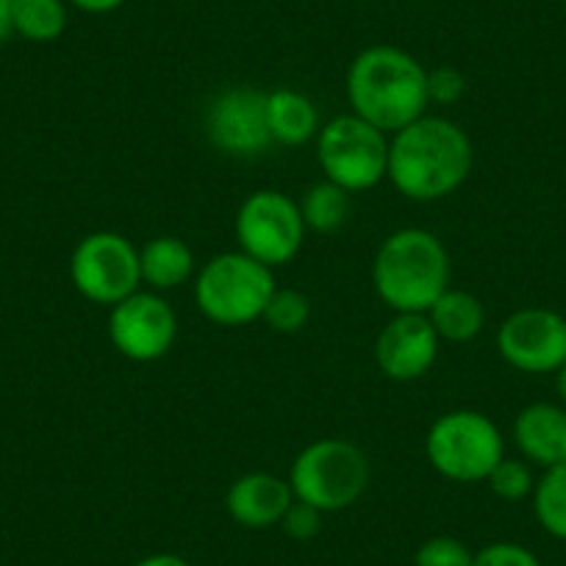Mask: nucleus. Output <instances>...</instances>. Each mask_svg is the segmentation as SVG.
I'll use <instances>...</instances> for the list:
<instances>
[{"mask_svg": "<svg viewBox=\"0 0 566 566\" xmlns=\"http://www.w3.org/2000/svg\"><path fill=\"white\" fill-rule=\"evenodd\" d=\"M514 439L520 453L533 464L549 467L566 461V411L549 402H533L522 408L514 422Z\"/></svg>", "mask_w": 566, "mask_h": 566, "instance_id": "nucleus-15", "label": "nucleus"}, {"mask_svg": "<svg viewBox=\"0 0 566 566\" xmlns=\"http://www.w3.org/2000/svg\"><path fill=\"white\" fill-rule=\"evenodd\" d=\"M439 334L424 314L397 312L375 339V361L391 380H417L431 373L439 358Z\"/></svg>", "mask_w": 566, "mask_h": 566, "instance_id": "nucleus-13", "label": "nucleus"}, {"mask_svg": "<svg viewBox=\"0 0 566 566\" xmlns=\"http://www.w3.org/2000/svg\"><path fill=\"white\" fill-rule=\"evenodd\" d=\"M233 231L239 250L270 270L290 264L306 242V226L297 200L277 189L250 192L239 206Z\"/></svg>", "mask_w": 566, "mask_h": 566, "instance_id": "nucleus-9", "label": "nucleus"}, {"mask_svg": "<svg viewBox=\"0 0 566 566\" xmlns=\"http://www.w3.org/2000/svg\"><path fill=\"white\" fill-rule=\"evenodd\" d=\"M497 350L520 373H555L566 361V319L549 308H522L497 328Z\"/></svg>", "mask_w": 566, "mask_h": 566, "instance_id": "nucleus-12", "label": "nucleus"}, {"mask_svg": "<svg viewBox=\"0 0 566 566\" xmlns=\"http://www.w3.org/2000/svg\"><path fill=\"white\" fill-rule=\"evenodd\" d=\"M472 172V142L459 123L448 117L413 119L389 136L391 187L408 200L433 203L453 195Z\"/></svg>", "mask_w": 566, "mask_h": 566, "instance_id": "nucleus-1", "label": "nucleus"}, {"mask_svg": "<svg viewBox=\"0 0 566 566\" xmlns=\"http://www.w3.org/2000/svg\"><path fill=\"white\" fill-rule=\"evenodd\" d=\"M317 161L325 181L345 192L378 187L389 170V134L356 114H339L317 134Z\"/></svg>", "mask_w": 566, "mask_h": 566, "instance_id": "nucleus-7", "label": "nucleus"}, {"mask_svg": "<svg viewBox=\"0 0 566 566\" xmlns=\"http://www.w3.org/2000/svg\"><path fill=\"white\" fill-rule=\"evenodd\" d=\"M424 455L428 464L448 481L481 483L505 459V442L486 413L455 408L428 428Z\"/></svg>", "mask_w": 566, "mask_h": 566, "instance_id": "nucleus-6", "label": "nucleus"}, {"mask_svg": "<svg viewBox=\"0 0 566 566\" xmlns=\"http://www.w3.org/2000/svg\"><path fill=\"white\" fill-rule=\"evenodd\" d=\"M472 566H542L536 555L531 553L522 544L511 542H494L489 547H483L481 553H475Z\"/></svg>", "mask_w": 566, "mask_h": 566, "instance_id": "nucleus-26", "label": "nucleus"}, {"mask_svg": "<svg viewBox=\"0 0 566 566\" xmlns=\"http://www.w3.org/2000/svg\"><path fill=\"white\" fill-rule=\"evenodd\" d=\"M295 503L290 481L275 472H248L228 486L226 511L237 525L248 531L281 525L283 514Z\"/></svg>", "mask_w": 566, "mask_h": 566, "instance_id": "nucleus-14", "label": "nucleus"}, {"mask_svg": "<svg viewBox=\"0 0 566 566\" xmlns=\"http://www.w3.org/2000/svg\"><path fill=\"white\" fill-rule=\"evenodd\" d=\"M424 317L431 319L433 331L442 342H472L486 325V308L472 292L464 290H444L437 297Z\"/></svg>", "mask_w": 566, "mask_h": 566, "instance_id": "nucleus-18", "label": "nucleus"}, {"mask_svg": "<svg viewBox=\"0 0 566 566\" xmlns=\"http://www.w3.org/2000/svg\"><path fill=\"white\" fill-rule=\"evenodd\" d=\"M206 134L220 154L253 159L272 145L266 125V92L233 86L220 92L206 112Z\"/></svg>", "mask_w": 566, "mask_h": 566, "instance_id": "nucleus-11", "label": "nucleus"}, {"mask_svg": "<svg viewBox=\"0 0 566 566\" xmlns=\"http://www.w3.org/2000/svg\"><path fill=\"white\" fill-rule=\"evenodd\" d=\"M323 516L325 514L319 509L303 503V500H295V503L290 505V511L283 514L281 525L292 538H297V542H308V538L317 536L319 527H323Z\"/></svg>", "mask_w": 566, "mask_h": 566, "instance_id": "nucleus-27", "label": "nucleus"}, {"mask_svg": "<svg viewBox=\"0 0 566 566\" xmlns=\"http://www.w3.org/2000/svg\"><path fill=\"white\" fill-rule=\"evenodd\" d=\"M12 34V0H0V42H7Z\"/></svg>", "mask_w": 566, "mask_h": 566, "instance_id": "nucleus-30", "label": "nucleus"}, {"mask_svg": "<svg viewBox=\"0 0 566 566\" xmlns=\"http://www.w3.org/2000/svg\"><path fill=\"white\" fill-rule=\"evenodd\" d=\"M178 317L159 292L136 290L108 308V339L114 350L136 364H150L172 350Z\"/></svg>", "mask_w": 566, "mask_h": 566, "instance_id": "nucleus-10", "label": "nucleus"}, {"mask_svg": "<svg viewBox=\"0 0 566 566\" xmlns=\"http://www.w3.org/2000/svg\"><path fill=\"white\" fill-rule=\"evenodd\" d=\"M373 286L395 314H424L444 290H450L448 248L424 228H400L389 233L375 253Z\"/></svg>", "mask_w": 566, "mask_h": 566, "instance_id": "nucleus-3", "label": "nucleus"}, {"mask_svg": "<svg viewBox=\"0 0 566 566\" xmlns=\"http://www.w3.org/2000/svg\"><path fill=\"white\" fill-rule=\"evenodd\" d=\"M475 555L464 542L453 536H433L419 544L413 566H472Z\"/></svg>", "mask_w": 566, "mask_h": 566, "instance_id": "nucleus-24", "label": "nucleus"}, {"mask_svg": "<svg viewBox=\"0 0 566 566\" xmlns=\"http://www.w3.org/2000/svg\"><path fill=\"white\" fill-rule=\"evenodd\" d=\"M369 472V461L358 444L347 439H317L297 453L286 481L295 500L323 514H336L367 492Z\"/></svg>", "mask_w": 566, "mask_h": 566, "instance_id": "nucleus-5", "label": "nucleus"}, {"mask_svg": "<svg viewBox=\"0 0 566 566\" xmlns=\"http://www.w3.org/2000/svg\"><path fill=\"white\" fill-rule=\"evenodd\" d=\"M533 511L549 536L566 542V461L549 467L533 486Z\"/></svg>", "mask_w": 566, "mask_h": 566, "instance_id": "nucleus-21", "label": "nucleus"}, {"mask_svg": "<svg viewBox=\"0 0 566 566\" xmlns=\"http://www.w3.org/2000/svg\"><path fill=\"white\" fill-rule=\"evenodd\" d=\"M555 373H558V395H560V400L566 402V361L560 364V367L555 369Z\"/></svg>", "mask_w": 566, "mask_h": 566, "instance_id": "nucleus-31", "label": "nucleus"}, {"mask_svg": "<svg viewBox=\"0 0 566 566\" xmlns=\"http://www.w3.org/2000/svg\"><path fill=\"white\" fill-rule=\"evenodd\" d=\"M345 86L350 112L389 136L424 117L431 106L428 70L395 45H373L358 53L347 67Z\"/></svg>", "mask_w": 566, "mask_h": 566, "instance_id": "nucleus-2", "label": "nucleus"}, {"mask_svg": "<svg viewBox=\"0 0 566 566\" xmlns=\"http://www.w3.org/2000/svg\"><path fill=\"white\" fill-rule=\"evenodd\" d=\"M467 92V78L459 67H444L428 70V97L431 103H439V106H453L464 97Z\"/></svg>", "mask_w": 566, "mask_h": 566, "instance_id": "nucleus-25", "label": "nucleus"}, {"mask_svg": "<svg viewBox=\"0 0 566 566\" xmlns=\"http://www.w3.org/2000/svg\"><path fill=\"white\" fill-rule=\"evenodd\" d=\"M308 317H312L308 297L297 290H277V286L270 295V301H266L264 314H261V319L270 325V331L283 336H292L306 328Z\"/></svg>", "mask_w": 566, "mask_h": 566, "instance_id": "nucleus-22", "label": "nucleus"}, {"mask_svg": "<svg viewBox=\"0 0 566 566\" xmlns=\"http://www.w3.org/2000/svg\"><path fill=\"white\" fill-rule=\"evenodd\" d=\"M275 292L270 266L242 250H228L206 261L195 275V303L200 314L222 328H239L261 319Z\"/></svg>", "mask_w": 566, "mask_h": 566, "instance_id": "nucleus-4", "label": "nucleus"}, {"mask_svg": "<svg viewBox=\"0 0 566 566\" xmlns=\"http://www.w3.org/2000/svg\"><path fill=\"white\" fill-rule=\"evenodd\" d=\"M12 29L29 42H56L67 29L64 0H12Z\"/></svg>", "mask_w": 566, "mask_h": 566, "instance_id": "nucleus-20", "label": "nucleus"}, {"mask_svg": "<svg viewBox=\"0 0 566 566\" xmlns=\"http://www.w3.org/2000/svg\"><path fill=\"white\" fill-rule=\"evenodd\" d=\"M70 281L84 301L117 306L142 286L139 248L123 233H86L70 255Z\"/></svg>", "mask_w": 566, "mask_h": 566, "instance_id": "nucleus-8", "label": "nucleus"}, {"mask_svg": "<svg viewBox=\"0 0 566 566\" xmlns=\"http://www.w3.org/2000/svg\"><path fill=\"white\" fill-rule=\"evenodd\" d=\"M486 483L492 486V492L497 494L500 500H509V503L525 500L527 494L533 492V486H536L525 461H516V459L500 461V464L489 472Z\"/></svg>", "mask_w": 566, "mask_h": 566, "instance_id": "nucleus-23", "label": "nucleus"}, {"mask_svg": "<svg viewBox=\"0 0 566 566\" xmlns=\"http://www.w3.org/2000/svg\"><path fill=\"white\" fill-rule=\"evenodd\" d=\"M303 226L314 233H336L350 217V192L331 181H319L297 200Z\"/></svg>", "mask_w": 566, "mask_h": 566, "instance_id": "nucleus-19", "label": "nucleus"}, {"mask_svg": "<svg viewBox=\"0 0 566 566\" xmlns=\"http://www.w3.org/2000/svg\"><path fill=\"white\" fill-rule=\"evenodd\" d=\"M134 566H192L187 558H181V555H172V553H154L148 555V558L136 560Z\"/></svg>", "mask_w": 566, "mask_h": 566, "instance_id": "nucleus-29", "label": "nucleus"}, {"mask_svg": "<svg viewBox=\"0 0 566 566\" xmlns=\"http://www.w3.org/2000/svg\"><path fill=\"white\" fill-rule=\"evenodd\" d=\"M266 125H270L272 145H286V148L317 139L323 128L312 97L297 90L266 92Z\"/></svg>", "mask_w": 566, "mask_h": 566, "instance_id": "nucleus-17", "label": "nucleus"}, {"mask_svg": "<svg viewBox=\"0 0 566 566\" xmlns=\"http://www.w3.org/2000/svg\"><path fill=\"white\" fill-rule=\"evenodd\" d=\"M67 3L84 14H108V12H117L125 0H67Z\"/></svg>", "mask_w": 566, "mask_h": 566, "instance_id": "nucleus-28", "label": "nucleus"}, {"mask_svg": "<svg viewBox=\"0 0 566 566\" xmlns=\"http://www.w3.org/2000/svg\"><path fill=\"white\" fill-rule=\"evenodd\" d=\"M139 275L150 292H172L198 275L195 253L184 239L156 237L139 248Z\"/></svg>", "mask_w": 566, "mask_h": 566, "instance_id": "nucleus-16", "label": "nucleus"}]
</instances>
